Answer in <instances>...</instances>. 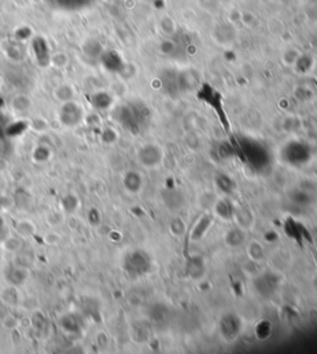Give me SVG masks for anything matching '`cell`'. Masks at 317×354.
I'll use <instances>...</instances> for the list:
<instances>
[{"label": "cell", "instance_id": "9a60e30c", "mask_svg": "<svg viewBox=\"0 0 317 354\" xmlns=\"http://www.w3.org/2000/svg\"><path fill=\"white\" fill-rule=\"evenodd\" d=\"M12 108H14L16 112H26L29 109L30 106H31V101L27 98L26 96H16L11 102Z\"/></svg>", "mask_w": 317, "mask_h": 354}, {"label": "cell", "instance_id": "e0dca14e", "mask_svg": "<svg viewBox=\"0 0 317 354\" xmlns=\"http://www.w3.org/2000/svg\"><path fill=\"white\" fill-rule=\"evenodd\" d=\"M185 229H186V225H185V222L181 218H174L170 223V230L175 237H180V235L184 234Z\"/></svg>", "mask_w": 317, "mask_h": 354}, {"label": "cell", "instance_id": "2e32d148", "mask_svg": "<svg viewBox=\"0 0 317 354\" xmlns=\"http://www.w3.org/2000/svg\"><path fill=\"white\" fill-rule=\"evenodd\" d=\"M50 62L56 68H64L69 62V57L64 52H56L52 57H50Z\"/></svg>", "mask_w": 317, "mask_h": 354}, {"label": "cell", "instance_id": "44dd1931", "mask_svg": "<svg viewBox=\"0 0 317 354\" xmlns=\"http://www.w3.org/2000/svg\"><path fill=\"white\" fill-rule=\"evenodd\" d=\"M2 86H4V79H2V77L0 76V89L2 88Z\"/></svg>", "mask_w": 317, "mask_h": 354}, {"label": "cell", "instance_id": "9c48e42d", "mask_svg": "<svg viewBox=\"0 0 317 354\" xmlns=\"http://www.w3.org/2000/svg\"><path fill=\"white\" fill-rule=\"evenodd\" d=\"M215 211L223 219H233L234 206L228 199H218L215 203Z\"/></svg>", "mask_w": 317, "mask_h": 354}, {"label": "cell", "instance_id": "5b68a950", "mask_svg": "<svg viewBox=\"0 0 317 354\" xmlns=\"http://www.w3.org/2000/svg\"><path fill=\"white\" fill-rule=\"evenodd\" d=\"M186 271L187 275H189L191 279H193V280H202L206 273V266L203 259L200 258V256H193L192 259H190L189 264H187L186 266Z\"/></svg>", "mask_w": 317, "mask_h": 354}, {"label": "cell", "instance_id": "7c38bea8", "mask_svg": "<svg viewBox=\"0 0 317 354\" xmlns=\"http://www.w3.org/2000/svg\"><path fill=\"white\" fill-rule=\"evenodd\" d=\"M55 97L57 101L61 102V103H67V102H71L72 98L74 97L73 87L69 86V84H62V86H58L55 91Z\"/></svg>", "mask_w": 317, "mask_h": 354}, {"label": "cell", "instance_id": "4fadbf2b", "mask_svg": "<svg viewBox=\"0 0 317 354\" xmlns=\"http://www.w3.org/2000/svg\"><path fill=\"white\" fill-rule=\"evenodd\" d=\"M247 254H248L249 259L253 261H262L264 259V248L257 240H253L248 244V248H247Z\"/></svg>", "mask_w": 317, "mask_h": 354}, {"label": "cell", "instance_id": "8fae6325", "mask_svg": "<svg viewBox=\"0 0 317 354\" xmlns=\"http://www.w3.org/2000/svg\"><path fill=\"white\" fill-rule=\"evenodd\" d=\"M125 188L131 193H138L143 187V178L136 173H128L124 178Z\"/></svg>", "mask_w": 317, "mask_h": 354}, {"label": "cell", "instance_id": "ffe728a7", "mask_svg": "<svg viewBox=\"0 0 317 354\" xmlns=\"http://www.w3.org/2000/svg\"><path fill=\"white\" fill-rule=\"evenodd\" d=\"M7 168H9V165H7L6 161L4 159H0V173H4Z\"/></svg>", "mask_w": 317, "mask_h": 354}, {"label": "cell", "instance_id": "8992f818", "mask_svg": "<svg viewBox=\"0 0 317 354\" xmlns=\"http://www.w3.org/2000/svg\"><path fill=\"white\" fill-rule=\"evenodd\" d=\"M244 240H246V233H244L243 228L241 227L232 228L224 234V242L229 248L241 247Z\"/></svg>", "mask_w": 317, "mask_h": 354}, {"label": "cell", "instance_id": "ba28073f", "mask_svg": "<svg viewBox=\"0 0 317 354\" xmlns=\"http://www.w3.org/2000/svg\"><path fill=\"white\" fill-rule=\"evenodd\" d=\"M233 219L237 220L238 227L247 229V228L251 227L252 222H253V215H252L249 209L241 207V208H234Z\"/></svg>", "mask_w": 317, "mask_h": 354}, {"label": "cell", "instance_id": "3957f363", "mask_svg": "<svg viewBox=\"0 0 317 354\" xmlns=\"http://www.w3.org/2000/svg\"><path fill=\"white\" fill-rule=\"evenodd\" d=\"M220 328L224 340L228 341V342H233V341H236L237 338H238L239 332H241V320H239L236 315H226V316L222 317V320H221Z\"/></svg>", "mask_w": 317, "mask_h": 354}, {"label": "cell", "instance_id": "ac0fdd59", "mask_svg": "<svg viewBox=\"0 0 317 354\" xmlns=\"http://www.w3.org/2000/svg\"><path fill=\"white\" fill-rule=\"evenodd\" d=\"M22 238H9L2 243V248L6 251H17L21 248Z\"/></svg>", "mask_w": 317, "mask_h": 354}, {"label": "cell", "instance_id": "52a82bcc", "mask_svg": "<svg viewBox=\"0 0 317 354\" xmlns=\"http://www.w3.org/2000/svg\"><path fill=\"white\" fill-rule=\"evenodd\" d=\"M15 232L22 239H27V238L32 237L36 232L35 224L30 219H20L19 222L15 224Z\"/></svg>", "mask_w": 317, "mask_h": 354}, {"label": "cell", "instance_id": "7402d4cb", "mask_svg": "<svg viewBox=\"0 0 317 354\" xmlns=\"http://www.w3.org/2000/svg\"><path fill=\"white\" fill-rule=\"evenodd\" d=\"M304 1H306V2H311V4H313V2H317V0H304Z\"/></svg>", "mask_w": 317, "mask_h": 354}, {"label": "cell", "instance_id": "6da1fadb", "mask_svg": "<svg viewBox=\"0 0 317 354\" xmlns=\"http://www.w3.org/2000/svg\"><path fill=\"white\" fill-rule=\"evenodd\" d=\"M138 160L144 168L155 169L164 160V150L158 144H145V145H143L139 149Z\"/></svg>", "mask_w": 317, "mask_h": 354}, {"label": "cell", "instance_id": "5bb4252c", "mask_svg": "<svg viewBox=\"0 0 317 354\" xmlns=\"http://www.w3.org/2000/svg\"><path fill=\"white\" fill-rule=\"evenodd\" d=\"M300 55H301V51L299 50V48L294 47V46H290V47H288L284 52H283L282 55L283 63H284L285 66H288V67H293Z\"/></svg>", "mask_w": 317, "mask_h": 354}, {"label": "cell", "instance_id": "30bf717a", "mask_svg": "<svg viewBox=\"0 0 317 354\" xmlns=\"http://www.w3.org/2000/svg\"><path fill=\"white\" fill-rule=\"evenodd\" d=\"M314 62H315V61H314V58L311 57L310 55L301 52V55L299 56V58L296 60L295 65L293 66V68H295L299 73L305 74V73H309V72L313 70Z\"/></svg>", "mask_w": 317, "mask_h": 354}, {"label": "cell", "instance_id": "d6986e66", "mask_svg": "<svg viewBox=\"0 0 317 354\" xmlns=\"http://www.w3.org/2000/svg\"><path fill=\"white\" fill-rule=\"evenodd\" d=\"M20 325V322L17 321V319H15L14 316H6L4 320H2V326L7 330H14L17 326Z\"/></svg>", "mask_w": 317, "mask_h": 354}, {"label": "cell", "instance_id": "277c9868", "mask_svg": "<svg viewBox=\"0 0 317 354\" xmlns=\"http://www.w3.org/2000/svg\"><path fill=\"white\" fill-rule=\"evenodd\" d=\"M212 224L213 218L211 217L210 214L202 215V217L197 220V223H196L195 227H193L192 232H191V239H192V242H198V240L202 239Z\"/></svg>", "mask_w": 317, "mask_h": 354}, {"label": "cell", "instance_id": "7a4b0ae2", "mask_svg": "<svg viewBox=\"0 0 317 354\" xmlns=\"http://www.w3.org/2000/svg\"><path fill=\"white\" fill-rule=\"evenodd\" d=\"M282 155L290 163H304L309 159L310 150L301 142H290L286 144L282 151Z\"/></svg>", "mask_w": 317, "mask_h": 354}]
</instances>
